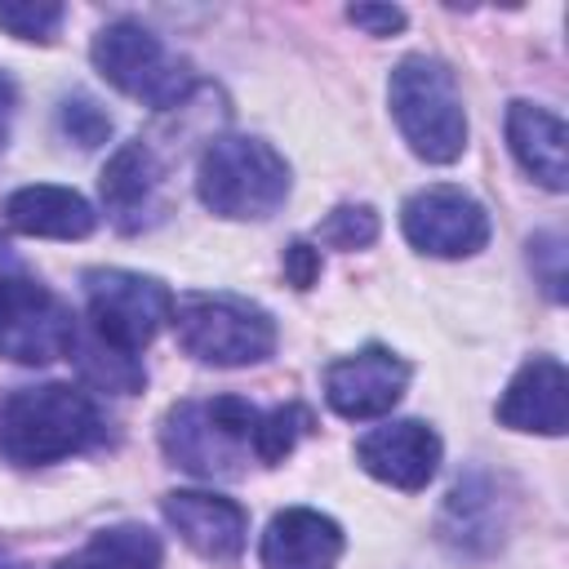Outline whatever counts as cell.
Returning a JSON list of instances; mask_svg holds the SVG:
<instances>
[{
  "instance_id": "obj_15",
  "label": "cell",
  "mask_w": 569,
  "mask_h": 569,
  "mask_svg": "<svg viewBox=\"0 0 569 569\" xmlns=\"http://www.w3.org/2000/svg\"><path fill=\"white\" fill-rule=\"evenodd\" d=\"M342 529L338 520L311 511V507H289L280 516H271L258 560L262 569H338L342 560Z\"/></svg>"
},
{
  "instance_id": "obj_3",
  "label": "cell",
  "mask_w": 569,
  "mask_h": 569,
  "mask_svg": "<svg viewBox=\"0 0 569 569\" xmlns=\"http://www.w3.org/2000/svg\"><path fill=\"white\" fill-rule=\"evenodd\" d=\"M107 422L89 391L71 382L22 387L0 405V453L18 467H49L93 449Z\"/></svg>"
},
{
  "instance_id": "obj_5",
  "label": "cell",
  "mask_w": 569,
  "mask_h": 569,
  "mask_svg": "<svg viewBox=\"0 0 569 569\" xmlns=\"http://www.w3.org/2000/svg\"><path fill=\"white\" fill-rule=\"evenodd\" d=\"M196 196L209 213L231 222L271 218L289 196V164L262 138L222 133V138H209V147L200 151Z\"/></svg>"
},
{
  "instance_id": "obj_16",
  "label": "cell",
  "mask_w": 569,
  "mask_h": 569,
  "mask_svg": "<svg viewBox=\"0 0 569 569\" xmlns=\"http://www.w3.org/2000/svg\"><path fill=\"white\" fill-rule=\"evenodd\" d=\"M565 120L538 102H511L507 107V147L520 160V169L542 182L547 191L569 187V160H565Z\"/></svg>"
},
{
  "instance_id": "obj_22",
  "label": "cell",
  "mask_w": 569,
  "mask_h": 569,
  "mask_svg": "<svg viewBox=\"0 0 569 569\" xmlns=\"http://www.w3.org/2000/svg\"><path fill=\"white\" fill-rule=\"evenodd\" d=\"M316 236H320L325 244H333V249H365V244L378 240V213H373L369 204H338V209L320 222Z\"/></svg>"
},
{
  "instance_id": "obj_12",
  "label": "cell",
  "mask_w": 569,
  "mask_h": 569,
  "mask_svg": "<svg viewBox=\"0 0 569 569\" xmlns=\"http://www.w3.org/2000/svg\"><path fill=\"white\" fill-rule=\"evenodd\" d=\"M356 462L373 480H382L391 489H405V493H418L440 471V436L418 418L382 422V427H373L369 436L356 440Z\"/></svg>"
},
{
  "instance_id": "obj_1",
  "label": "cell",
  "mask_w": 569,
  "mask_h": 569,
  "mask_svg": "<svg viewBox=\"0 0 569 569\" xmlns=\"http://www.w3.org/2000/svg\"><path fill=\"white\" fill-rule=\"evenodd\" d=\"M307 431L311 413L302 405L258 409L240 396H218L173 405L160 422V445L173 467L200 480H236L249 471V462H284Z\"/></svg>"
},
{
  "instance_id": "obj_6",
  "label": "cell",
  "mask_w": 569,
  "mask_h": 569,
  "mask_svg": "<svg viewBox=\"0 0 569 569\" xmlns=\"http://www.w3.org/2000/svg\"><path fill=\"white\" fill-rule=\"evenodd\" d=\"M89 58L111 89H120L124 98H133L151 111H173L196 93L191 67L151 27H142L133 18L107 22L93 36Z\"/></svg>"
},
{
  "instance_id": "obj_11",
  "label": "cell",
  "mask_w": 569,
  "mask_h": 569,
  "mask_svg": "<svg viewBox=\"0 0 569 569\" xmlns=\"http://www.w3.org/2000/svg\"><path fill=\"white\" fill-rule=\"evenodd\" d=\"M102 209L111 218L116 231L124 236H138L147 227L160 222L164 213V169H160V156L147 138H129L111 151L107 169H102Z\"/></svg>"
},
{
  "instance_id": "obj_13",
  "label": "cell",
  "mask_w": 569,
  "mask_h": 569,
  "mask_svg": "<svg viewBox=\"0 0 569 569\" xmlns=\"http://www.w3.org/2000/svg\"><path fill=\"white\" fill-rule=\"evenodd\" d=\"M160 511L196 556L218 560V565L240 560L244 538H249V516L240 502L222 493H204V489H178V493H164Z\"/></svg>"
},
{
  "instance_id": "obj_17",
  "label": "cell",
  "mask_w": 569,
  "mask_h": 569,
  "mask_svg": "<svg viewBox=\"0 0 569 569\" xmlns=\"http://www.w3.org/2000/svg\"><path fill=\"white\" fill-rule=\"evenodd\" d=\"M4 222L22 236H44V240H84L98 227L93 204L71 191V187H53V182H31L18 187L4 200Z\"/></svg>"
},
{
  "instance_id": "obj_7",
  "label": "cell",
  "mask_w": 569,
  "mask_h": 569,
  "mask_svg": "<svg viewBox=\"0 0 569 569\" xmlns=\"http://www.w3.org/2000/svg\"><path fill=\"white\" fill-rule=\"evenodd\" d=\"M178 347L213 369H240V365H262L276 351V320L236 293H187L173 298L169 316Z\"/></svg>"
},
{
  "instance_id": "obj_4",
  "label": "cell",
  "mask_w": 569,
  "mask_h": 569,
  "mask_svg": "<svg viewBox=\"0 0 569 569\" xmlns=\"http://www.w3.org/2000/svg\"><path fill=\"white\" fill-rule=\"evenodd\" d=\"M391 116L400 124V138L409 151L427 164H449L467 147V111L453 71L440 58L409 53L396 62L387 80Z\"/></svg>"
},
{
  "instance_id": "obj_21",
  "label": "cell",
  "mask_w": 569,
  "mask_h": 569,
  "mask_svg": "<svg viewBox=\"0 0 569 569\" xmlns=\"http://www.w3.org/2000/svg\"><path fill=\"white\" fill-rule=\"evenodd\" d=\"M67 9L62 4H49V0H27V4H0V31L18 36V40H36V44H49L62 27Z\"/></svg>"
},
{
  "instance_id": "obj_14",
  "label": "cell",
  "mask_w": 569,
  "mask_h": 569,
  "mask_svg": "<svg viewBox=\"0 0 569 569\" xmlns=\"http://www.w3.org/2000/svg\"><path fill=\"white\" fill-rule=\"evenodd\" d=\"M498 422L511 431H529V436H565L569 427V373L556 356H533L525 360L502 400H498Z\"/></svg>"
},
{
  "instance_id": "obj_18",
  "label": "cell",
  "mask_w": 569,
  "mask_h": 569,
  "mask_svg": "<svg viewBox=\"0 0 569 569\" xmlns=\"http://www.w3.org/2000/svg\"><path fill=\"white\" fill-rule=\"evenodd\" d=\"M502 493L485 480V476H471L462 480L449 502H445V516H440V538L453 547V551H467V556H480V551H493L502 542V529H507V511L498 502Z\"/></svg>"
},
{
  "instance_id": "obj_20",
  "label": "cell",
  "mask_w": 569,
  "mask_h": 569,
  "mask_svg": "<svg viewBox=\"0 0 569 569\" xmlns=\"http://www.w3.org/2000/svg\"><path fill=\"white\" fill-rule=\"evenodd\" d=\"M58 129H62V138H71L76 147L93 151V147H102V142L111 138V116H107L89 93H71V98H62V107H58Z\"/></svg>"
},
{
  "instance_id": "obj_19",
  "label": "cell",
  "mask_w": 569,
  "mask_h": 569,
  "mask_svg": "<svg viewBox=\"0 0 569 569\" xmlns=\"http://www.w3.org/2000/svg\"><path fill=\"white\" fill-rule=\"evenodd\" d=\"M164 547L147 525H111L98 529L84 547L62 556L53 569H160Z\"/></svg>"
},
{
  "instance_id": "obj_27",
  "label": "cell",
  "mask_w": 569,
  "mask_h": 569,
  "mask_svg": "<svg viewBox=\"0 0 569 569\" xmlns=\"http://www.w3.org/2000/svg\"><path fill=\"white\" fill-rule=\"evenodd\" d=\"M9 569H27V565H9Z\"/></svg>"
},
{
  "instance_id": "obj_24",
  "label": "cell",
  "mask_w": 569,
  "mask_h": 569,
  "mask_svg": "<svg viewBox=\"0 0 569 569\" xmlns=\"http://www.w3.org/2000/svg\"><path fill=\"white\" fill-rule=\"evenodd\" d=\"M347 22L365 27L369 36H396L405 27V9H396V4H351Z\"/></svg>"
},
{
  "instance_id": "obj_10",
  "label": "cell",
  "mask_w": 569,
  "mask_h": 569,
  "mask_svg": "<svg viewBox=\"0 0 569 569\" xmlns=\"http://www.w3.org/2000/svg\"><path fill=\"white\" fill-rule=\"evenodd\" d=\"M405 387H409V365L391 347H378V342H369L325 369V400L338 418H351V422L391 413L400 405Z\"/></svg>"
},
{
  "instance_id": "obj_25",
  "label": "cell",
  "mask_w": 569,
  "mask_h": 569,
  "mask_svg": "<svg viewBox=\"0 0 569 569\" xmlns=\"http://www.w3.org/2000/svg\"><path fill=\"white\" fill-rule=\"evenodd\" d=\"M284 276L293 289H311L320 280V249H311L307 240H293L284 249Z\"/></svg>"
},
{
  "instance_id": "obj_9",
  "label": "cell",
  "mask_w": 569,
  "mask_h": 569,
  "mask_svg": "<svg viewBox=\"0 0 569 569\" xmlns=\"http://www.w3.org/2000/svg\"><path fill=\"white\" fill-rule=\"evenodd\" d=\"M405 240L427 258H471L489 244V213L462 187H422L400 209Z\"/></svg>"
},
{
  "instance_id": "obj_23",
  "label": "cell",
  "mask_w": 569,
  "mask_h": 569,
  "mask_svg": "<svg viewBox=\"0 0 569 569\" xmlns=\"http://www.w3.org/2000/svg\"><path fill=\"white\" fill-rule=\"evenodd\" d=\"M529 267L551 302H565V240L556 231H542L529 240Z\"/></svg>"
},
{
  "instance_id": "obj_2",
  "label": "cell",
  "mask_w": 569,
  "mask_h": 569,
  "mask_svg": "<svg viewBox=\"0 0 569 569\" xmlns=\"http://www.w3.org/2000/svg\"><path fill=\"white\" fill-rule=\"evenodd\" d=\"M173 293L142 271L124 267H93L84 271V373L107 391H138L142 365L138 351L169 325Z\"/></svg>"
},
{
  "instance_id": "obj_8",
  "label": "cell",
  "mask_w": 569,
  "mask_h": 569,
  "mask_svg": "<svg viewBox=\"0 0 569 569\" xmlns=\"http://www.w3.org/2000/svg\"><path fill=\"white\" fill-rule=\"evenodd\" d=\"M76 333L71 307L0 249V356L13 365H53L76 351Z\"/></svg>"
},
{
  "instance_id": "obj_26",
  "label": "cell",
  "mask_w": 569,
  "mask_h": 569,
  "mask_svg": "<svg viewBox=\"0 0 569 569\" xmlns=\"http://www.w3.org/2000/svg\"><path fill=\"white\" fill-rule=\"evenodd\" d=\"M13 111H18V84L0 71V151L9 142V124H13Z\"/></svg>"
}]
</instances>
